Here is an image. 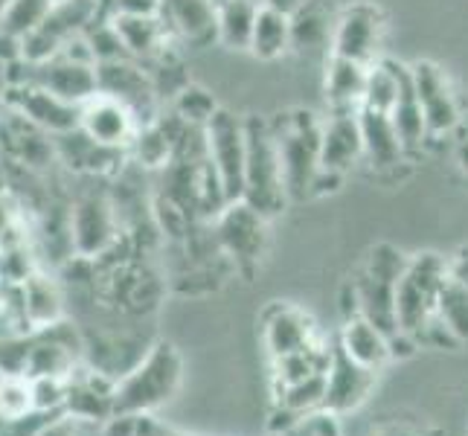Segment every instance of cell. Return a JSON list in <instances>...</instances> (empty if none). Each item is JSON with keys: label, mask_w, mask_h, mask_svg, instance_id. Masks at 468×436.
<instances>
[{"label": "cell", "mask_w": 468, "mask_h": 436, "mask_svg": "<svg viewBox=\"0 0 468 436\" xmlns=\"http://www.w3.org/2000/svg\"><path fill=\"white\" fill-rule=\"evenodd\" d=\"M184 376L181 352L169 341H157L143 358L117 378L114 387V419L117 416H143L166 405L177 393Z\"/></svg>", "instance_id": "6da1fadb"}, {"label": "cell", "mask_w": 468, "mask_h": 436, "mask_svg": "<svg viewBox=\"0 0 468 436\" xmlns=\"http://www.w3.org/2000/svg\"><path fill=\"white\" fill-rule=\"evenodd\" d=\"M271 122L273 140H277L282 177L288 189V201L312 198L314 177L320 175V134L323 120L305 108L282 111Z\"/></svg>", "instance_id": "7a4b0ae2"}, {"label": "cell", "mask_w": 468, "mask_h": 436, "mask_svg": "<svg viewBox=\"0 0 468 436\" xmlns=\"http://www.w3.org/2000/svg\"><path fill=\"white\" fill-rule=\"evenodd\" d=\"M408 260L399 248L376 245L367 253L364 268L355 273V280L349 282V294L355 303V314H361L367 320H373L381 332L390 337L399 335V320H396V291L399 280L408 268Z\"/></svg>", "instance_id": "3957f363"}, {"label": "cell", "mask_w": 468, "mask_h": 436, "mask_svg": "<svg viewBox=\"0 0 468 436\" xmlns=\"http://www.w3.org/2000/svg\"><path fill=\"white\" fill-rule=\"evenodd\" d=\"M245 132H248V160H245V196H241V201L273 218L288 204L277 140H273L271 122L256 114L245 117Z\"/></svg>", "instance_id": "277c9868"}, {"label": "cell", "mask_w": 468, "mask_h": 436, "mask_svg": "<svg viewBox=\"0 0 468 436\" xmlns=\"http://www.w3.org/2000/svg\"><path fill=\"white\" fill-rule=\"evenodd\" d=\"M445 282H448L445 256L440 253L410 256L396 291V320L401 335H410L416 341V335L425 329V323L437 314V300Z\"/></svg>", "instance_id": "5b68a950"}, {"label": "cell", "mask_w": 468, "mask_h": 436, "mask_svg": "<svg viewBox=\"0 0 468 436\" xmlns=\"http://www.w3.org/2000/svg\"><path fill=\"white\" fill-rule=\"evenodd\" d=\"M268 216L245 201H233L213 218V233L224 253L239 273H250L262 265L268 253Z\"/></svg>", "instance_id": "8992f818"}, {"label": "cell", "mask_w": 468, "mask_h": 436, "mask_svg": "<svg viewBox=\"0 0 468 436\" xmlns=\"http://www.w3.org/2000/svg\"><path fill=\"white\" fill-rule=\"evenodd\" d=\"M207 134V157L213 164L216 175L221 177L224 196L228 201H241L245 196V160H248V132L245 117L230 114L221 108L204 128Z\"/></svg>", "instance_id": "52a82bcc"}, {"label": "cell", "mask_w": 468, "mask_h": 436, "mask_svg": "<svg viewBox=\"0 0 468 436\" xmlns=\"http://www.w3.org/2000/svg\"><path fill=\"white\" fill-rule=\"evenodd\" d=\"M384 36L387 15L376 4H369V0H355L352 6H344L341 15H337L329 56L376 64L381 58Z\"/></svg>", "instance_id": "ba28073f"}, {"label": "cell", "mask_w": 468, "mask_h": 436, "mask_svg": "<svg viewBox=\"0 0 468 436\" xmlns=\"http://www.w3.org/2000/svg\"><path fill=\"white\" fill-rule=\"evenodd\" d=\"M120 236L122 228L117 204L105 192H88V196L76 198V204H70V239L76 256L100 260L105 250L117 245Z\"/></svg>", "instance_id": "9c48e42d"}, {"label": "cell", "mask_w": 468, "mask_h": 436, "mask_svg": "<svg viewBox=\"0 0 468 436\" xmlns=\"http://www.w3.org/2000/svg\"><path fill=\"white\" fill-rule=\"evenodd\" d=\"M410 79L428 122V134L445 137L451 132H457L463 122V105L448 73L433 61H416L410 68Z\"/></svg>", "instance_id": "30bf717a"}, {"label": "cell", "mask_w": 468, "mask_h": 436, "mask_svg": "<svg viewBox=\"0 0 468 436\" xmlns=\"http://www.w3.org/2000/svg\"><path fill=\"white\" fill-rule=\"evenodd\" d=\"M6 108L21 114L27 122H32L50 137H61L68 132H76L82 120V105H73L61 100L53 90H47L36 82H18L6 90Z\"/></svg>", "instance_id": "8fae6325"}, {"label": "cell", "mask_w": 468, "mask_h": 436, "mask_svg": "<svg viewBox=\"0 0 468 436\" xmlns=\"http://www.w3.org/2000/svg\"><path fill=\"white\" fill-rule=\"evenodd\" d=\"M96 73H100V90L125 102L140 117V122H152L160 117V93L154 88V79L137 58L102 61L96 64Z\"/></svg>", "instance_id": "7c38bea8"}, {"label": "cell", "mask_w": 468, "mask_h": 436, "mask_svg": "<svg viewBox=\"0 0 468 436\" xmlns=\"http://www.w3.org/2000/svg\"><path fill=\"white\" fill-rule=\"evenodd\" d=\"M140 125L143 122L132 108L102 90L82 105V120H79V128L90 140L108 145V149H125V152L132 149Z\"/></svg>", "instance_id": "4fadbf2b"}, {"label": "cell", "mask_w": 468, "mask_h": 436, "mask_svg": "<svg viewBox=\"0 0 468 436\" xmlns=\"http://www.w3.org/2000/svg\"><path fill=\"white\" fill-rule=\"evenodd\" d=\"M361 111V108H358ZM358 111H332L323 120L320 134V169L346 175L364 160V134Z\"/></svg>", "instance_id": "5bb4252c"}, {"label": "cell", "mask_w": 468, "mask_h": 436, "mask_svg": "<svg viewBox=\"0 0 468 436\" xmlns=\"http://www.w3.org/2000/svg\"><path fill=\"white\" fill-rule=\"evenodd\" d=\"M29 68H32V73L24 76V82H36L73 105H85L88 100H93V96L100 93V73H96V64L53 56L50 61L29 64Z\"/></svg>", "instance_id": "9a60e30c"}, {"label": "cell", "mask_w": 468, "mask_h": 436, "mask_svg": "<svg viewBox=\"0 0 468 436\" xmlns=\"http://www.w3.org/2000/svg\"><path fill=\"white\" fill-rule=\"evenodd\" d=\"M378 373L376 369H367L361 364H355L349 355H344L341 349H332V364L326 373V396H323V413L341 416L349 413L355 408H361L369 390L376 387Z\"/></svg>", "instance_id": "2e32d148"}, {"label": "cell", "mask_w": 468, "mask_h": 436, "mask_svg": "<svg viewBox=\"0 0 468 436\" xmlns=\"http://www.w3.org/2000/svg\"><path fill=\"white\" fill-rule=\"evenodd\" d=\"M262 344L271 355V361H277L285 358V355H294L320 344V337L314 329V320L303 309L288 303H277L262 317Z\"/></svg>", "instance_id": "e0dca14e"}, {"label": "cell", "mask_w": 468, "mask_h": 436, "mask_svg": "<svg viewBox=\"0 0 468 436\" xmlns=\"http://www.w3.org/2000/svg\"><path fill=\"white\" fill-rule=\"evenodd\" d=\"M114 387L117 381L108 378L100 369L76 367L68 378V399H64V416L76 422H105L114 419Z\"/></svg>", "instance_id": "ac0fdd59"}, {"label": "cell", "mask_w": 468, "mask_h": 436, "mask_svg": "<svg viewBox=\"0 0 468 436\" xmlns=\"http://www.w3.org/2000/svg\"><path fill=\"white\" fill-rule=\"evenodd\" d=\"M337 15L341 9L332 0H305L297 12H292V53L314 56L332 50Z\"/></svg>", "instance_id": "d6986e66"}, {"label": "cell", "mask_w": 468, "mask_h": 436, "mask_svg": "<svg viewBox=\"0 0 468 436\" xmlns=\"http://www.w3.org/2000/svg\"><path fill=\"white\" fill-rule=\"evenodd\" d=\"M337 349H341L344 355H349L355 364H361L367 369H376V373H381V369L393 358L390 335L381 332L373 320H367L361 314H352L344 320V329H341V335H337Z\"/></svg>", "instance_id": "ffe728a7"}, {"label": "cell", "mask_w": 468, "mask_h": 436, "mask_svg": "<svg viewBox=\"0 0 468 436\" xmlns=\"http://www.w3.org/2000/svg\"><path fill=\"white\" fill-rule=\"evenodd\" d=\"M361 134H364V160L376 172H390L405 164V145L399 140V132L393 125V117L384 111L361 108Z\"/></svg>", "instance_id": "44dd1931"}, {"label": "cell", "mask_w": 468, "mask_h": 436, "mask_svg": "<svg viewBox=\"0 0 468 436\" xmlns=\"http://www.w3.org/2000/svg\"><path fill=\"white\" fill-rule=\"evenodd\" d=\"M164 18L192 47L218 41V0H166Z\"/></svg>", "instance_id": "7402d4cb"}, {"label": "cell", "mask_w": 468, "mask_h": 436, "mask_svg": "<svg viewBox=\"0 0 468 436\" xmlns=\"http://www.w3.org/2000/svg\"><path fill=\"white\" fill-rule=\"evenodd\" d=\"M114 21L120 38L125 44V50L132 58L137 61H154L157 56H164L169 47V36H172V27L164 15L157 18H137V15H111Z\"/></svg>", "instance_id": "603a6c76"}, {"label": "cell", "mask_w": 468, "mask_h": 436, "mask_svg": "<svg viewBox=\"0 0 468 436\" xmlns=\"http://www.w3.org/2000/svg\"><path fill=\"white\" fill-rule=\"evenodd\" d=\"M369 64L329 56L326 61V79H323V90H326V102L332 111H358L364 105Z\"/></svg>", "instance_id": "cb8c5ba5"}, {"label": "cell", "mask_w": 468, "mask_h": 436, "mask_svg": "<svg viewBox=\"0 0 468 436\" xmlns=\"http://www.w3.org/2000/svg\"><path fill=\"white\" fill-rule=\"evenodd\" d=\"M21 291V309H24V320L29 329H50L53 323L64 320V294L58 280L47 277V273L36 271L27 282L18 285Z\"/></svg>", "instance_id": "d4e9b609"}, {"label": "cell", "mask_w": 468, "mask_h": 436, "mask_svg": "<svg viewBox=\"0 0 468 436\" xmlns=\"http://www.w3.org/2000/svg\"><path fill=\"white\" fill-rule=\"evenodd\" d=\"M132 164L143 169L164 172L175 160V117H157L152 122H143L140 132L128 149Z\"/></svg>", "instance_id": "484cf974"}, {"label": "cell", "mask_w": 468, "mask_h": 436, "mask_svg": "<svg viewBox=\"0 0 468 436\" xmlns=\"http://www.w3.org/2000/svg\"><path fill=\"white\" fill-rule=\"evenodd\" d=\"M76 349L68 344H61L58 337L50 332H38V337H32L29 352H27V378H70L76 369Z\"/></svg>", "instance_id": "4316f807"}, {"label": "cell", "mask_w": 468, "mask_h": 436, "mask_svg": "<svg viewBox=\"0 0 468 436\" xmlns=\"http://www.w3.org/2000/svg\"><path fill=\"white\" fill-rule=\"evenodd\" d=\"M250 53L260 61H277L285 53H292V15L260 6V15H256L253 24Z\"/></svg>", "instance_id": "83f0119b"}, {"label": "cell", "mask_w": 468, "mask_h": 436, "mask_svg": "<svg viewBox=\"0 0 468 436\" xmlns=\"http://www.w3.org/2000/svg\"><path fill=\"white\" fill-rule=\"evenodd\" d=\"M390 117H393L399 140H401V145H405L408 154H416L425 145V140H431L428 122H425V114H422V105H419V96L413 90L410 68H408L405 82H401V93H399V100H396V105L390 111Z\"/></svg>", "instance_id": "f1b7e54d"}, {"label": "cell", "mask_w": 468, "mask_h": 436, "mask_svg": "<svg viewBox=\"0 0 468 436\" xmlns=\"http://www.w3.org/2000/svg\"><path fill=\"white\" fill-rule=\"evenodd\" d=\"M260 4L253 0H218V44L228 50H250Z\"/></svg>", "instance_id": "f546056e"}, {"label": "cell", "mask_w": 468, "mask_h": 436, "mask_svg": "<svg viewBox=\"0 0 468 436\" xmlns=\"http://www.w3.org/2000/svg\"><path fill=\"white\" fill-rule=\"evenodd\" d=\"M408 68L405 64H396L390 58H378L376 64H369V76H367V90H364V105L361 108H373L390 114L399 93L401 82H405Z\"/></svg>", "instance_id": "4dcf8cb0"}, {"label": "cell", "mask_w": 468, "mask_h": 436, "mask_svg": "<svg viewBox=\"0 0 468 436\" xmlns=\"http://www.w3.org/2000/svg\"><path fill=\"white\" fill-rule=\"evenodd\" d=\"M50 9L53 0H9L0 12V32L24 44V38L44 24Z\"/></svg>", "instance_id": "1f68e13d"}, {"label": "cell", "mask_w": 468, "mask_h": 436, "mask_svg": "<svg viewBox=\"0 0 468 436\" xmlns=\"http://www.w3.org/2000/svg\"><path fill=\"white\" fill-rule=\"evenodd\" d=\"M221 111V105L216 102V96L209 93L207 88L189 82L184 85L172 96V114L177 120H184L186 125H196V128H207L209 120Z\"/></svg>", "instance_id": "d6a6232c"}, {"label": "cell", "mask_w": 468, "mask_h": 436, "mask_svg": "<svg viewBox=\"0 0 468 436\" xmlns=\"http://www.w3.org/2000/svg\"><path fill=\"white\" fill-rule=\"evenodd\" d=\"M437 317L448 326V332L465 346L468 344V285L448 280L437 300Z\"/></svg>", "instance_id": "836d02e7"}, {"label": "cell", "mask_w": 468, "mask_h": 436, "mask_svg": "<svg viewBox=\"0 0 468 436\" xmlns=\"http://www.w3.org/2000/svg\"><path fill=\"white\" fill-rule=\"evenodd\" d=\"M32 390L27 376H4L0 378V422H24L32 419Z\"/></svg>", "instance_id": "e575fe53"}, {"label": "cell", "mask_w": 468, "mask_h": 436, "mask_svg": "<svg viewBox=\"0 0 468 436\" xmlns=\"http://www.w3.org/2000/svg\"><path fill=\"white\" fill-rule=\"evenodd\" d=\"M32 390V410L36 413H64V399H68V378H29Z\"/></svg>", "instance_id": "d590c367"}, {"label": "cell", "mask_w": 468, "mask_h": 436, "mask_svg": "<svg viewBox=\"0 0 468 436\" xmlns=\"http://www.w3.org/2000/svg\"><path fill=\"white\" fill-rule=\"evenodd\" d=\"M166 0H108L111 15H137V18H157L164 15Z\"/></svg>", "instance_id": "8d00e7d4"}, {"label": "cell", "mask_w": 468, "mask_h": 436, "mask_svg": "<svg viewBox=\"0 0 468 436\" xmlns=\"http://www.w3.org/2000/svg\"><path fill=\"white\" fill-rule=\"evenodd\" d=\"M76 425H79L76 419H70V416H64V413H61V419L41 425L32 436H79V433H76Z\"/></svg>", "instance_id": "74e56055"}, {"label": "cell", "mask_w": 468, "mask_h": 436, "mask_svg": "<svg viewBox=\"0 0 468 436\" xmlns=\"http://www.w3.org/2000/svg\"><path fill=\"white\" fill-rule=\"evenodd\" d=\"M329 431H332V425L326 422V416H320L317 422H312V425H294V428H288L280 436H329Z\"/></svg>", "instance_id": "f35d334b"}, {"label": "cell", "mask_w": 468, "mask_h": 436, "mask_svg": "<svg viewBox=\"0 0 468 436\" xmlns=\"http://www.w3.org/2000/svg\"><path fill=\"white\" fill-rule=\"evenodd\" d=\"M303 4H305V0H265V6H271V9H280V12H285V15L297 12Z\"/></svg>", "instance_id": "ab89813d"}, {"label": "cell", "mask_w": 468, "mask_h": 436, "mask_svg": "<svg viewBox=\"0 0 468 436\" xmlns=\"http://www.w3.org/2000/svg\"><path fill=\"white\" fill-rule=\"evenodd\" d=\"M457 166L468 175V137H463L457 143Z\"/></svg>", "instance_id": "60d3db41"}, {"label": "cell", "mask_w": 468, "mask_h": 436, "mask_svg": "<svg viewBox=\"0 0 468 436\" xmlns=\"http://www.w3.org/2000/svg\"><path fill=\"white\" fill-rule=\"evenodd\" d=\"M0 317H4V291H0Z\"/></svg>", "instance_id": "b9f144b4"}, {"label": "cell", "mask_w": 468, "mask_h": 436, "mask_svg": "<svg viewBox=\"0 0 468 436\" xmlns=\"http://www.w3.org/2000/svg\"><path fill=\"white\" fill-rule=\"evenodd\" d=\"M253 4H260V6H265V0H253Z\"/></svg>", "instance_id": "7bdbcfd3"}, {"label": "cell", "mask_w": 468, "mask_h": 436, "mask_svg": "<svg viewBox=\"0 0 468 436\" xmlns=\"http://www.w3.org/2000/svg\"><path fill=\"white\" fill-rule=\"evenodd\" d=\"M137 436H140V433H137ZM166 436H172V433H166Z\"/></svg>", "instance_id": "ee69618b"}, {"label": "cell", "mask_w": 468, "mask_h": 436, "mask_svg": "<svg viewBox=\"0 0 468 436\" xmlns=\"http://www.w3.org/2000/svg\"><path fill=\"white\" fill-rule=\"evenodd\" d=\"M0 378H4V373H0Z\"/></svg>", "instance_id": "f6af8a7d"}]
</instances>
